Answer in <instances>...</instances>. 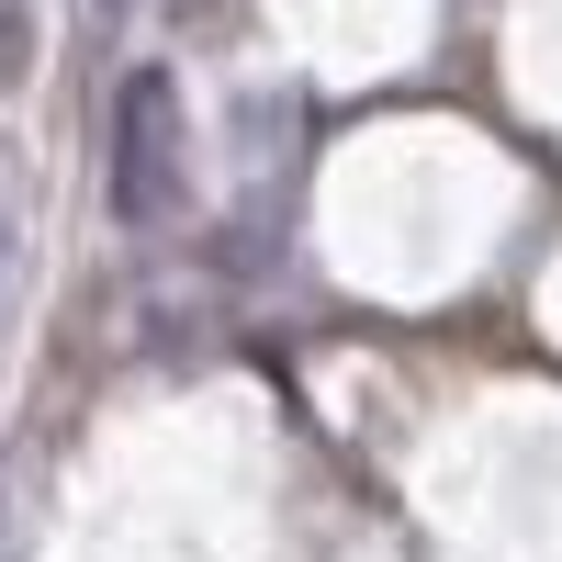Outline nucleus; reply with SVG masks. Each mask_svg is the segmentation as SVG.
Segmentation results:
<instances>
[{"label": "nucleus", "mask_w": 562, "mask_h": 562, "mask_svg": "<svg viewBox=\"0 0 562 562\" xmlns=\"http://www.w3.org/2000/svg\"><path fill=\"white\" fill-rule=\"evenodd\" d=\"M169 203H180V90H169V68H124V90H113V214L158 225Z\"/></svg>", "instance_id": "1"}, {"label": "nucleus", "mask_w": 562, "mask_h": 562, "mask_svg": "<svg viewBox=\"0 0 562 562\" xmlns=\"http://www.w3.org/2000/svg\"><path fill=\"white\" fill-rule=\"evenodd\" d=\"M102 12H124V0H102Z\"/></svg>", "instance_id": "2"}]
</instances>
